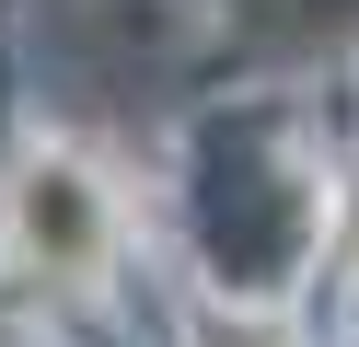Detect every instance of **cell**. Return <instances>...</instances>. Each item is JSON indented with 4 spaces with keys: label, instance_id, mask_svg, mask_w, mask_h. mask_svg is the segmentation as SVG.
<instances>
[{
    "label": "cell",
    "instance_id": "7a4b0ae2",
    "mask_svg": "<svg viewBox=\"0 0 359 347\" xmlns=\"http://www.w3.org/2000/svg\"><path fill=\"white\" fill-rule=\"evenodd\" d=\"M197 347H290L266 313H197Z\"/></svg>",
    "mask_w": 359,
    "mask_h": 347
},
{
    "label": "cell",
    "instance_id": "6da1fadb",
    "mask_svg": "<svg viewBox=\"0 0 359 347\" xmlns=\"http://www.w3.org/2000/svg\"><path fill=\"white\" fill-rule=\"evenodd\" d=\"M0 220H12V254H24L35 278H104L116 266V231H128V197L104 185V162H81L70 139H47V151H24V174H12V197H0Z\"/></svg>",
    "mask_w": 359,
    "mask_h": 347
},
{
    "label": "cell",
    "instance_id": "3957f363",
    "mask_svg": "<svg viewBox=\"0 0 359 347\" xmlns=\"http://www.w3.org/2000/svg\"><path fill=\"white\" fill-rule=\"evenodd\" d=\"M325 231H336V254H348V266H359V174L336 185V220H325Z\"/></svg>",
    "mask_w": 359,
    "mask_h": 347
}]
</instances>
